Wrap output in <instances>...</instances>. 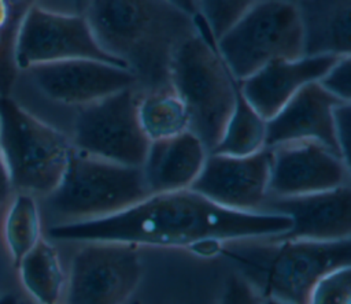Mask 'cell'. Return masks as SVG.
I'll return each instance as SVG.
<instances>
[{"instance_id": "cell-1", "label": "cell", "mask_w": 351, "mask_h": 304, "mask_svg": "<svg viewBox=\"0 0 351 304\" xmlns=\"http://www.w3.org/2000/svg\"><path fill=\"white\" fill-rule=\"evenodd\" d=\"M291 219L274 212H244L221 207L191 189L149 194L140 203L110 216L63 222L48 236L62 241H111L165 246H192L204 240L276 237Z\"/></svg>"}, {"instance_id": "cell-2", "label": "cell", "mask_w": 351, "mask_h": 304, "mask_svg": "<svg viewBox=\"0 0 351 304\" xmlns=\"http://www.w3.org/2000/svg\"><path fill=\"white\" fill-rule=\"evenodd\" d=\"M82 15L100 48L132 73L138 92L171 88L177 49L202 30L199 18L170 0H86Z\"/></svg>"}, {"instance_id": "cell-3", "label": "cell", "mask_w": 351, "mask_h": 304, "mask_svg": "<svg viewBox=\"0 0 351 304\" xmlns=\"http://www.w3.org/2000/svg\"><path fill=\"white\" fill-rule=\"evenodd\" d=\"M263 299L308 304L315 283L351 263V240H280L269 245L221 248Z\"/></svg>"}, {"instance_id": "cell-4", "label": "cell", "mask_w": 351, "mask_h": 304, "mask_svg": "<svg viewBox=\"0 0 351 304\" xmlns=\"http://www.w3.org/2000/svg\"><path fill=\"white\" fill-rule=\"evenodd\" d=\"M170 85L185 105L189 131L211 152L218 144L237 96V81L203 30L177 49Z\"/></svg>"}, {"instance_id": "cell-5", "label": "cell", "mask_w": 351, "mask_h": 304, "mask_svg": "<svg viewBox=\"0 0 351 304\" xmlns=\"http://www.w3.org/2000/svg\"><path fill=\"white\" fill-rule=\"evenodd\" d=\"M148 196L140 167L73 148L60 181L44 197L52 214L66 222H80L114 215Z\"/></svg>"}, {"instance_id": "cell-6", "label": "cell", "mask_w": 351, "mask_h": 304, "mask_svg": "<svg viewBox=\"0 0 351 304\" xmlns=\"http://www.w3.org/2000/svg\"><path fill=\"white\" fill-rule=\"evenodd\" d=\"M0 149L12 192L47 196L60 181L73 147L66 133L0 96Z\"/></svg>"}, {"instance_id": "cell-7", "label": "cell", "mask_w": 351, "mask_h": 304, "mask_svg": "<svg viewBox=\"0 0 351 304\" xmlns=\"http://www.w3.org/2000/svg\"><path fill=\"white\" fill-rule=\"evenodd\" d=\"M214 47L239 82L270 62L303 56V33L296 4L262 0L245 11Z\"/></svg>"}, {"instance_id": "cell-8", "label": "cell", "mask_w": 351, "mask_h": 304, "mask_svg": "<svg viewBox=\"0 0 351 304\" xmlns=\"http://www.w3.org/2000/svg\"><path fill=\"white\" fill-rule=\"evenodd\" d=\"M138 90L129 88L75 108L71 147L110 162L140 167L149 140L137 115Z\"/></svg>"}, {"instance_id": "cell-9", "label": "cell", "mask_w": 351, "mask_h": 304, "mask_svg": "<svg viewBox=\"0 0 351 304\" xmlns=\"http://www.w3.org/2000/svg\"><path fill=\"white\" fill-rule=\"evenodd\" d=\"M12 58L16 71L70 59H95L122 66L100 48L82 14L58 12L34 3L18 22Z\"/></svg>"}, {"instance_id": "cell-10", "label": "cell", "mask_w": 351, "mask_h": 304, "mask_svg": "<svg viewBox=\"0 0 351 304\" xmlns=\"http://www.w3.org/2000/svg\"><path fill=\"white\" fill-rule=\"evenodd\" d=\"M129 88H136V81L122 66L70 59L16 71L10 92L30 90L52 104L78 108Z\"/></svg>"}, {"instance_id": "cell-11", "label": "cell", "mask_w": 351, "mask_h": 304, "mask_svg": "<svg viewBox=\"0 0 351 304\" xmlns=\"http://www.w3.org/2000/svg\"><path fill=\"white\" fill-rule=\"evenodd\" d=\"M141 278L136 246L92 241L73 257L64 304H123Z\"/></svg>"}, {"instance_id": "cell-12", "label": "cell", "mask_w": 351, "mask_h": 304, "mask_svg": "<svg viewBox=\"0 0 351 304\" xmlns=\"http://www.w3.org/2000/svg\"><path fill=\"white\" fill-rule=\"evenodd\" d=\"M270 166V148L245 156L208 152L189 189L229 210L262 211L269 199Z\"/></svg>"}, {"instance_id": "cell-13", "label": "cell", "mask_w": 351, "mask_h": 304, "mask_svg": "<svg viewBox=\"0 0 351 304\" xmlns=\"http://www.w3.org/2000/svg\"><path fill=\"white\" fill-rule=\"evenodd\" d=\"M269 197L302 196L350 183V163L315 141H295L270 148Z\"/></svg>"}, {"instance_id": "cell-14", "label": "cell", "mask_w": 351, "mask_h": 304, "mask_svg": "<svg viewBox=\"0 0 351 304\" xmlns=\"http://www.w3.org/2000/svg\"><path fill=\"white\" fill-rule=\"evenodd\" d=\"M262 211L291 219L289 229L276 236V241H335L350 238L351 234L350 183L310 194L269 197Z\"/></svg>"}, {"instance_id": "cell-15", "label": "cell", "mask_w": 351, "mask_h": 304, "mask_svg": "<svg viewBox=\"0 0 351 304\" xmlns=\"http://www.w3.org/2000/svg\"><path fill=\"white\" fill-rule=\"evenodd\" d=\"M340 103L346 101L332 96L319 82L303 86L266 121V148L295 141H315L341 156L335 131V108Z\"/></svg>"}, {"instance_id": "cell-16", "label": "cell", "mask_w": 351, "mask_h": 304, "mask_svg": "<svg viewBox=\"0 0 351 304\" xmlns=\"http://www.w3.org/2000/svg\"><path fill=\"white\" fill-rule=\"evenodd\" d=\"M339 58L303 55L278 59L239 81L237 86L250 105L267 121L303 86L318 82Z\"/></svg>"}, {"instance_id": "cell-17", "label": "cell", "mask_w": 351, "mask_h": 304, "mask_svg": "<svg viewBox=\"0 0 351 304\" xmlns=\"http://www.w3.org/2000/svg\"><path fill=\"white\" fill-rule=\"evenodd\" d=\"M207 148L189 130L174 137L149 141L140 166L149 194L185 190L197 178Z\"/></svg>"}, {"instance_id": "cell-18", "label": "cell", "mask_w": 351, "mask_h": 304, "mask_svg": "<svg viewBox=\"0 0 351 304\" xmlns=\"http://www.w3.org/2000/svg\"><path fill=\"white\" fill-rule=\"evenodd\" d=\"M302 33L303 53L308 56L351 55V0L295 1Z\"/></svg>"}, {"instance_id": "cell-19", "label": "cell", "mask_w": 351, "mask_h": 304, "mask_svg": "<svg viewBox=\"0 0 351 304\" xmlns=\"http://www.w3.org/2000/svg\"><path fill=\"white\" fill-rule=\"evenodd\" d=\"M137 115L149 141L174 137L189 130V119L173 88L138 92Z\"/></svg>"}, {"instance_id": "cell-20", "label": "cell", "mask_w": 351, "mask_h": 304, "mask_svg": "<svg viewBox=\"0 0 351 304\" xmlns=\"http://www.w3.org/2000/svg\"><path fill=\"white\" fill-rule=\"evenodd\" d=\"M16 267L23 286L38 304H58L63 286V273L58 253L48 241L40 238Z\"/></svg>"}, {"instance_id": "cell-21", "label": "cell", "mask_w": 351, "mask_h": 304, "mask_svg": "<svg viewBox=\"0 0 351 304\" xmlns=\"http://www.w3.org/2000/svg\"><path fill=\"white\" fill-rule=\"evenodd\" d=\"M266 148V121L250 105L237 86L233 111L211 152L245 156Z\"/></svg>"}, {"instance_id": "cell-22", "label": "cell", "mask_w": 351, "mask_h": 304, "mask_svg": "<svg viewBox=\"0 0 351 304\" xmlns=\"http://www.w3.org/2000/svg\"><path fill=\"white\" fill-rule=\"evenodd\" d=\"M5 241L15 266L38 242L40 210L34 194L15 192L4 223Z\"/></svg>"}, {"instance_id": "cell-23", "label": "cell", "mask_w": 351, "mask_h": 304, "mask_svg": "<svg viewBox=\"0 0 351 304\" xmlns=\"http://www.w3.org/2000/svg\"><path fill=\"white\" fill-rule=\"evenodd\" d=\"M262 0H197L199 19L214 42L245 11Z\"/></svg>"}, {"instance_id": "cell-24", "label": "cell", "mask_w": 351, "mask_h": 304, "mask_svg": "<svg viewBox=\"0 0 351 304\" xmlns=\"http://www.w3.org/2000/svg\"><path fill=\"white\" fill-rule=\"evenodd\" d=\"M308 304H351V267L324 275L313 288Z\"/></svg>"}, {"instance_id": "cell-25", "label": "cell", "mask_w": 351, "mask_h": 304, "mask_svg": "<svg viewBox=\"0 0 351 304\" xmlns=\"http://www.w3.org/2000/svg\"><path fill=\"white\" fill-rule=\"evenodd\" d=\"M318 82L340 101L351 103V55L340 56Z\"/></svg>"}, {"instance_id": "cell-26", "label": "cell", "mask_w": 351, "mask_h": 304, "mask_svg": "<svg viewBox=\"0 0 351 304\" xmlns=\"http://www.w3.org/2000/svg\"><path fill=\"white\" fill-rule=\"evenodd\" d=\"M219 304H265V300L243 275L232 274L226 279Z\"/></svg>"}, {"instance_id": "cell-27", "label": "cell", "mask_w": 351, "mask_h": 304, "mask_svg": "<svg viewBox=\"0 0 351 304\" xmlns=\"http://www.w3.org/2000/svg\"><path fill=\"white\" fill-rule=\"evenodd\" d=\"M351 103H340L335 108V131L339 149L346 162L350 163V136H351Z\"/></svg>"}, {"instance_id": "cell-28", "label": "cell", "mask_w": 351, "mask_h": 304, "mask_svg": "<svg viewBox=\"0 0 351 304\" xmlns=\"http://www.w3.org/2000/svg\"><path fill=\"white\" fill-rule=\"evenodd\" d=\"M12 188H11V182H10V177L7 173V167L1 155V149H0V204H3L10 196H11Z\"/></svg>"}, {"instance_id": "cell-29", "label": "cell", "mask_w": 351, "mask_h": 304, "mask_svg": "<svg viewBox=\"0 0 351 304\" xmlns=\"http://www.w3.org/2000/svg\"><path fill=\"white\" fill-rule=\"evenodd\" d=\"M171 3H174L177 7H180L181 10L186 11L188 14L199 18V12H197V0H170Z\"/></svg>"}, {"instance_id": "cell-30", "label": "cell", "mask_w": 351, "mask_h": 304, "mask_svg": "<svg viewBox=\"0 0 351 304\" xmlns=\"http://www.w3.org/2000/svg\"><path fill=\"white\" fill-rule=\"evenodd\" d=\"M0 304H18V301L15 300V297H14V296L7 294V296L0 297Z\"/></svg>"}, {"instance_id": "cell-31", "label": "cell", "mask_w": 351, "mask_h": 304, "mask_svg": "<svg viewBox=\"0 0 351 304\" xmlns=\"http://www.w3.org/2000/svg\"><path fill=\"white\" fill-rule=\"evenodd\" d=\"M263 300H265V304H288V303L278 301V300H274V299H263Z\"/></svg>"}, {"instance_id": "cell-32", "label": "cell", "mask_w": 351, "mask_h": 304, "mask_svg": "<svg viewBox=\"0 0 351 304\" xmlns=\"http://www.w3.org/2000/svg\"><path fill=\"white\" fill-rule=\"evenodd\" d=\"M288 1H293V3H295V1H298V0H288Z\"/></svg>"}]
</instances>
